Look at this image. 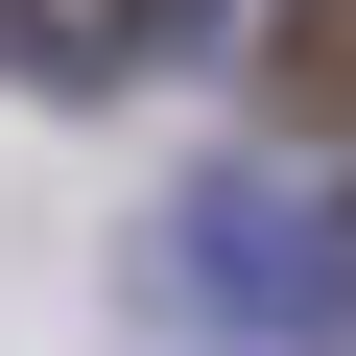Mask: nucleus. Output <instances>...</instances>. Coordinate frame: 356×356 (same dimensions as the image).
<instances>
[{
	"label": "nucleus",
	"mask_w": 356,
	"mask_h": 356,
	"mask_svg": "<svg viewBox=\"0 0 356 356\" xmlns=\"http://www.w3.org/2000/svg\"><path fill=\"white\" fill-rule=\"evenodd\" d=\"M261 95L285 119H356V0H285V24H261Z\"/></svg>",
	"instance_id": "f257e3e1"
}]
</instances>
